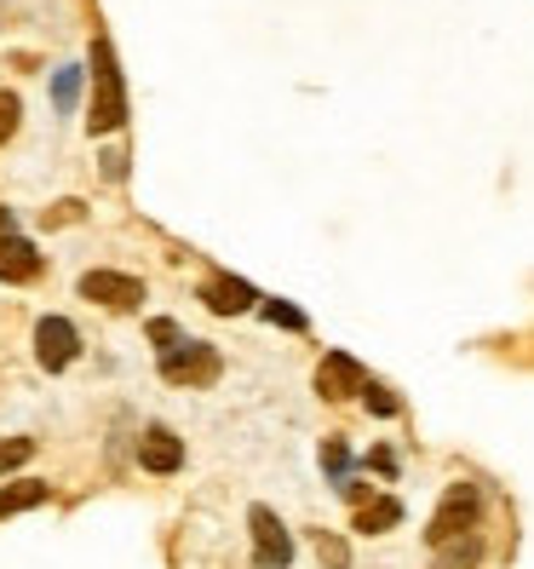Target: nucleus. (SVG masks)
<instances>
[{
    "mask_svg": "<svg viewBox=\"0 0 534 569\" xmlns=\"http://www.w3.org/2000/svg\"><path fill=\"white\" fill-rule=\"evenodd\" d=\"M127 121V87H121V70H115V47L98 36L92 41V116L87 127L92 132H121Z\"/></svg>",
    "mask_w": 534,
    "mask_h": 569,
    "instance_id": "nucleus-1",
    "label": "nucleus"
},
{
    "mask_svg": "<svg viewBox=\"0 0 534 569\" xmlns=\"http://www.w3.org/2000/svg\"><path fill=\"white\" fill-rule=\"evenodd\" d=\"M219 368H224L219 346H208V340H184L179 351H167V357H161V380H167V386H213V380H219Z\"/></svg>",
    "mask_w": 534,
    "mask_h": 569,
    "instance_id": "nucleus-2",
    "label": "nucleus"
},
{
    "mask_svg": "<svg viewBox=\"0 0 534 569\" xmlns=\"http://www.w3.org/2000/svg\"><path fill=\"white\" fill-rule=\"evenodd\" d=\"M477 512H483V495H477V483H454V489L443 495L437 518H431L425 541H431V547H443V541H460V535H472Z\"/></svg>",
    "mask_w": 534,
    "mask_h": 569,
    "instance_id": "nucleus-3",
    "label": "nucleus"
},
{
    "mask_svg": "<svg viewBox=\"0 0 534 569\" xmlns=\"http://www.w3.org/2000/svg\"><path fill=\"white\" fill-rule=\"evenodd\" d=\"M248 529H253V563L259 569H288L293 563V535L282 529V518L271 507H248Z\"/></svg>",
    "mask_w": 534,
    "mask_h": 569,
    "instance_id": "nucleus-4",
    "label": "nucleus"
},
{
    "mask_svg": "<svg viewBox=\"0 0 534 569\" xmlns=\"http://www.w3.org/2000/svg\"><path fill=\"white\" fill-rule=\"evenodd\" d=\"M81 351V333L70 317H41L36 322V362L47 368V375H58V368H70Z\"/></svg>",
    "mask_w": 534,
    "mask_h": 569,
    "instance_id": "nucleus-5",
    "label": "nucleus"
},
{
    "mask_svg": "<svg viewBox=\"0 0 534 569\" xmlns=\"http://www.w3.org/2000/svg\"><path fill=\"white\" fill-rule=\"evenodd\" d=\"M316 391L328 397V403H345V397L369 391V375H362V362H356L351 351H328V357L316 362Z\"/></svg>",
    "mask_w": 534,
    "mask_h": 569,
    "instance_id": "nucleus-6",
    "label": "nucleus"
},
{
    "mask_svg": "<svg viewBox=\"0 0 534 569\" xmlns=\"http://www.w3.org/2000/svg\"><path fill=\"white\" fill-rule=\"evenodd\" d=\"M81 299H98V306H110V311H132L144 299V282L121 277V271H87L81 277Z\"/></svg>",
    "mask_w": 534,
    "mask_h": 569,
    "instance_id": "nucleus-7",
    "label": "nucleus"
},
{
    "mask_svg": "<svg viewBox=\"0 0 534 569\" xmlns=\"http://www.w3.org/2000/svg\"><path fill=\"white\" fill-rule=\"evenodd\" d=\"M139 466H144V472H155V478L179 472V466H184V443L167 426H150L144 438H139Z\"/></svg>",
    "mask_w": 534,
    "mask_h": 569,
    "instance_id": "nucleus-8",
    "label": "nucleus"
},
{
    "mask_svg": "<svg viewBox=\"0 0 534 569\" xmlns=\"http://www.w3.org/2000/svg\"><path fill=\"white\" fill-rule=\"evenodd\" d=\"M41 277V253L29 237H0V282H36Z\"/></svg>",
    "mask_w": 534,
    "mask_h": 569,
    "instance_id": "nucleus-9",
    "label": "nucleus"
},
{
    "mask_svg": "<svg viewBox=\"0 0 534 569\" xmlns=\"http://www.w3.org/2000/svg\"><path fill=\"white\" fill-rule=\"evenodd\" d=\"M202 299H208V311H219V317H242V311H253V288L242 282V277H213L208 288H202Z\"/></svg>",
    "mask_w": 534,
    "mask_h": 569,
    "instance_id": "nucleus-10",
    "label": "nucleus"
},
{
    "mask_svg": "<svg viewBox=\"0 0 534 569\" xmlns=\"http://www.w3.org/2000/svg\"><path fill=\"white\" fill-rule=\"evenodd\" d=\"M403 523V500H369V507H356V529L362 535H385V529H396Z\"/></svg>",
    "mask_w": 534,
    "mask_h": 569,
    "instance_id": "nucleus-11",
    "label": "nucleus"
},
{
    "mask_svg": "<svg viewBox=\"0 0 534 569\" xmlns=\"http://www.w3.org/2000/svg\"><path fill=\"white\" fill-rule=\"evenodd\" d=\"M41 500H47V483H12V489H0V518L29 512V507H41Z\"/></svg>",
    "mask_w": 534,
    "mask_h": 569,
    "instance_id": "nucleus-12",
    "label": "nucleus"
},
{
    "mask_svg": "<svg viewBox=\"0 0 534 569\" xmlns=\"http://www.w3.org/2000/svg\"><path fill=\"white\" fill-rule=\"evenodd\" d=\"M75 98H81V70H75V63H63V70L52 76V104L70 116V110H75Z\"/></svg>",
    "mask_w": 534,
    "mask_h": 569,
    "instance_id": "nucleus-13",
    "label": "nucleus"
},
{
    "mask_svg": "<svg viewBox=\"0 0 534 569\" xmlns=\"http://www.w3.org/2000/svg\"><path fill=\"white\" fill-rule=\"evenodd\" d=\"M437 552H443V563H437V569H472L483 547H477V535H460V541H443Z\"/></svg>",
    "mask_w": 534,
    "mask_h": 569,
    "instance_id": "nucleus-14",
    "label": "nucleus"
},
{
    "mask_svg": "<svg viewBox=\"0 0 534 569\" xmlns=\"http://www.w3.org/2000/svg\"><path fill=\"white\" fill-rule=\"evenodd\" d=\"M259 311H264V322H276V328H293V333L305 328V311H293V306H282V299H264Z\"/></svg>",
    "mask_w": 534,
    "mask_h": 569,
    "instance_id": "nucleus-15",
    "label": "nucleus"
},
{
    "mask_svg": "<svg viewBox=\"0 0 534 569\" xmlns=\"http://www.w3.org/2000/svg\"><path fill=\"white\" fill-rule=\"evenodd\" d=\"M316 552H322L328 569H351V547L340 541V535H316Z\"/></svg>",
    "mask_w": 534,
    "mask_h": 569,
    "instance_id": "nucleus-16",
    "label": "nucleus"
},
{
    "mask_svg": "<svg viewBox=\"0 0 534 569\" xmlns=\"http://www.w3.org/2000/svg\"><path fill=\"white\" fill-rule=\"evenodd\" d=\"M322 466H328V478H345V472H351V449H345L340 438H328V443H322Z\"/></svg>",
    "mask_w": 534,
    "mask_h": 569,
    "instance_id": "nucleus-17",
    "label": "nucleus"
},
{
    "mask_svg": "<svg viewBox=\"0 0 534 569\" xmlns=\"http://www.w3.org/2000/svg\"><path fill=\"white\" fill-rule=\"evenodd\" d=\"M29 455H36V438H7V443H0V472H12V466H23Z\"/></svg>",
    "mask_w": 534,
    "mask_h": 569,
    "instance_id": "nucleus-18",
    "label": "nucleus"
},
{
    "mask_svg": "<svg viewBox=\"0 0 534 569\" xmlns=\"http://www.w3.org/2000/svg\"><path fill=\"white\" fill-rule=\"evenodd\" d=\"M150 340L161 346V357H167V351H179V346H184V340H179V322H167V317H155V322H150Z\"/></svg>",
    "mask_w": 534,
    "mask_h": 569,
    "instance_id": "nucleus-19",
    "label": "nucleus"
},
{
    "mask_svg": "<svg viewBox=\"0 0 534 569\" xmlns=\"http://www.w3.org/2000/svg\"><path fill=\"white\" fill-rule=\"evenodd\" d=\"M18 110H23L18 98H12V92H0V144H7L12 132H18Z\"/></svg>",
    "mask_w": 534,
    "mask_h": 569,
    "instance_id": "nucleus-20",
    "label": "nucleus"
},
{
    "mask_svg": "<svg viewBox=\"0 0 534 569\" xmlns=\"http://www.w3.org/2000/svg\"><path fill=\"white\" fill-rule=\"evenodd\" d=\"M362 397H369V409H374L380 420H391V415H396V397H391L385 386H369V391H362Z\"/></svg>",
    "mask_w": 534,
    "mask_h": 569,
    "instance_id": "nucleus-21",
    "label": "nucleus"
},
{
    "mask_svg": "<svg viewBox=\"0 0 534 569\" xmlns=\"http://www.w3.org/2000/svg\"><path fill=\"white\" fill-rule=\"evenodd\" d=\"M340 495L356 500V507H369V483H356V478H340Z\"/></svg>",
    "mask_w": 534,
    "mask_h": 569,
    "instance_id": "nucleus-22",
    "label": "nucleus"
},
{
    "mask_svg": "<svg viewBox=\"0 0 534 569\" xmlns=\"http://www.w3.org/2000/svg\"><path fill=\"white\" fill-rule=\"evenodd\" d=\"M104 173H110V179H121V173H127V156H121V150H110V156H104Z\"/></svg>",
    "mask_w": 534,
    "mask_h": 569,
    "instance_id": "nucleus-23",
    "label": "nucleus"
},
{
    "mask_svg": "<svg viewBox=\"0 0 534 569\" xmlns=\"http://www.w3.org/2000/svg\"><path fill=\"white\" fill-rule=\"evenodd\" d=\"M7 224H12V219H7V208H0V237H7Z\"/></svg>",
    "mask_w": 534,
    "mask_h": 569,
    "instance_id": "nucleus-24",
    "label": "nucleus"
}]
</instances>
